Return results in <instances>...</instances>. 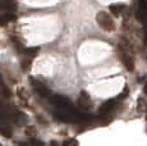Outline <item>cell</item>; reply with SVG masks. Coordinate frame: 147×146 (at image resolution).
Listing matches in <instances>:
<instances>
[{"label":"cell","mask_w":147,"mask_h":146,"mask_svg":"<svg viewBox=\"0 0 147 146\" xmlns=\"http://www.w3.org/2000/svg\"><path fill=\"white\" fill-rule=\"evenodd\" d=\"M96 21H97L98 26H100L104 31H106V32H111V31L115 30L114 19L110 17L109 13L104 12V10H101V12L97 13V16H96Z\"/></svg>","instance_id":"1"},{"label":"cell","mask_w":147,"mask_h":146,"mask_svg":"<svg viewBox=\"0 0 147 146\" xmlns=\"http://www.w3.org/2000/svg\"><path fill=\"white\" fill-rule=\"evenodd\" d=\"M121 60H123L124 66H125V68L128 69V71H133V69H134V60H133V58H132L127 51H124V50H121Z\"/></svg>","instance_id":"2"},{"label":"cell","mask_w":147,"mask_h":146,"mask_svg":"<svg viewBox=\"0 0 147 146\" xmlns=\"http://www.w3.org/2000/svg\"><path fill=\"white\" fill-rule=\"evenodd\" d=\"M125 9H127L125 5H110L109 7V10L113 13V16L114 17L121 16L124 12H125Z\"/></svg>","instance_id":"3"},{"label":"cell","mask_w":147,"mask_h":146,"mask_svg":"<svg viewBox=\"0 0 147 146\" xmlns=\"http://www.w3.org/2000/svg\"><path fill=\"white\" fill-rule=\"evenodd\" d=\"M114 106V100H110V101H106L105 104L102 105V108H101V112L102 113H107V112L110 110V109Z\"/></svg>","instance_id":"4"},{"label":"cell","mask_w":147,"mask_h":146,"mask_svg":"<svg viewBox=\"0 0 147 146\" xmlns=\"http://www.w3.org/2000/svg\"><path fill=\"white\" fill-rule=\"evenodd\" d=\"M24 51H26V54L30 55V57H35V55H37V53H38V47H28V49H26Z\"/></svg>","instance_id":"5"},{"label":"cell","mask_w":147,"mask_h":146,"mask_svg":"<svg viewBox=\"0 0 147 146\" xmlns=\"http://www.w3.org/2000/svg\"><path fill=\"white\" fill-rule=\"evenodd\" d=\"M146 109H147V105H146L145 100L140 99V100H138V112H141V113H142V112H145Z\"/></svg>","instance_id":"6"},{"label":"cell","mask_w":147,"mask_h":146,"mask_svg":"<svg viewBox=\"0 0 147 146\" xmlns=\"http://www.w3.org/2000/svg\"><path fill=\"white\" fill-rule=\"evenodd\" d=\"M26 135H27V136H35V135H36V130L33 127H28L26 130Z\"/></svg>","instance_id":"7"},{"label":"cell","mask_w":147,"mask_h":146,"mask_svg":"<svg viewBox=\"0 0 147 146\" xmlns=\"http://www.w3.org/2000/svg\"><path fill=\"white\" fill-rule=\"evenodd\" d=\"M63 145H78V141H76V140H65L63 142Z\"/></svg>","instance_id":"8"},{"label":"cell","mask_w":147,"mask_h":146,"mask_svg":"<svg viewBox=\"0 0 147 146\" xmlns=\"http://www.w3.org/2000/svg\"><path fill=\"white\" fill-rule=\"evenodd\" d=\"M128 94H129V90H128V87H125V89H124V91L120 94V99H124V97H127V96H128Z\"/></svg>","instance_id":"9"},{"label":"cell","mask_w":147,"mask_h":146,"mask_svg":"<svg viewBox=\"0 0 147 146\" xmlns=\"http://www.w3.org/2000/svg\"><path fill=\"white\" fill-rule=\"evenodd\" d=\"M145 91L147 92V85H146V87H145Z\"/></svg>","instance_id":"10"}]
</instances>
